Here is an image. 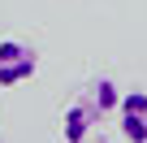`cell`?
Returning <instances> with one entry per match:
<instances>
[{
	"mask_svg": "<svg viewBox=\"0 0 147 143\" xmlns=\"http://www.w3.org/2000/svg\"><path fill=\"white\" fill-rule=\"evenodd\" d=\"M95 121H100V117L91 113L87 100H74V104L65 108V117H61V134H65V143H87V134H91Z\"/></svg>",
	"mask_w": 147,
	"mask_h": 143,
	"instance_id": "3",
	"label": "cell"
},
{
	"mask_svg": "<svg viewBox=\"0 0 147 143\" xmlns=\"http://www.w3.org/2000/svg\"><path fill=\"white\" fill-rule=\"evenodd\" d=\"M82 100L91 104V113H95V117H104V113H113V108L121 104V91H117V83H113V78H91V83H87V91H82Z\"/></svg>",
	"mask_w": 147,
	"mask_h": 143,
	"instance_id": "4",
	"label": "cell"
},
{
	"mask_svg": "<svg viewBox=\"0 0 147 143\" xmlns=\"http://www.w3.org/2000/svg\"><path fill=\"white\" fill-rule=\"evenodd\" d=\"M39 69V52L22 39H0V87H18L26 78H35Z\"/></svg>",
	"mask_w": 147,
	"mask_h": 143,
	"instance_id": "1",
	"label": "cell"
},
{
	"mask_svg": "<svg viewBox=\"0 0 147 143\" xmlns=\"http://www.w3.org/2000/svg\"><path fill=\"white\" fill-rule=\"evenodd\" d=\"M117 126L125 143H147V96L143 91H125L117 104Z\"/></svg>",
	"mask_w": 147,
	"mask_h": 143,
	"instance_id": "2",
	"label": "cell"
}]
</instances>
